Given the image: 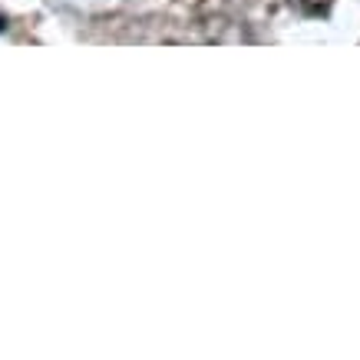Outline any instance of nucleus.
Listing matches in <instances>:
<instances>
[{"mask_svg":"<svg viewBox=\"0 0 360 360\" xmlns=\"http://www.w3.org/2000/svg\"><path fill=\"white\" fill-rule=\"evenodd\" d=\"M182 4H202V0H182Z\"/></svg>","mask_w":360,"mask_h":360,"instance_id":"obj_2","label":"nucleus"},{"mask_svg":"<svg viewBox=\"0 0 360 360\" xmlns=\"http://www.w3.org/2000/svg\"><path fill=\"white\" fill-rule=\"evenodd\" d=\"M307 11L311 13H328V7H330V0H301Z\"/></svg>","mask_w":360,"mask_h":360,"instance_id":"obj_1","label":"nucleus"}]
</instances>
